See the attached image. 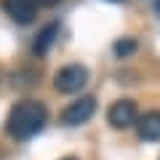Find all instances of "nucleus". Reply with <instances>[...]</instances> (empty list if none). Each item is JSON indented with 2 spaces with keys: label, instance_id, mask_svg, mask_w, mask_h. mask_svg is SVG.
Segmentation results:
<instances>
[{
  "label": "nucleus",
  "instance_id": "f257e3e1",
  "mask_svg": "<svg viewBox=\"0 0 160 160\" xmlns=\"http://www.w3.org/2000/svg\"><path fill=\"white\" fill-rule=\"evenodd\" d=\"M48 123V109L43 102L38 99H24L19 102L16 107L8 112V120H6V128L13 139H29L35 133H40Z\"/></svg>",
  "mask_w": 160,
  "mask_h": 160
},
{
  "label": "nucleus",
  "instance_id": "f03ea898",
  "mask_svg": "<svg viewBox=\"0 0 160 160\" xmlns=\"http://www.w3.org/2000/svg\"><path fill=\"white\" fill-rule=\"evenodd\" d=\"M86 83H88V69L83 64H67L64 69L56 72V80H53L59 93H78L86 88Z\"/></svg>",
  "mask_w": 160,
  "mask_h": 160
},
{
  "label": "nucleus",
  "instance_id": "7ed1b4c3",
  "mask_svg": "<svg viewBox=\"0 0 160 160\" xmlns=\"http://www.w3.org/2000/svg\"><path fill=\"white\" fill-rule=\"evenodd\" d=\"M107 120H109V126L118 128V131H126V128L136 126V123H139L136 104H133L131 99H120V102H115L112 107L107 109Z\"/></svg>",
  "mask_w": 160,
  "mask_h": 160
},
{
  "label": "nucleus",
  "instance_id": "20e7f679",
  "mask_svg": "<svg viewBox=\"0 0 160 160\" xmlns=\"http://www.w3.org/2000/svg\"><path fill=\"white\" fill-rule=\"evenodd\" d=\"M93 112H96V99L93 96H80L78 102H72L62 112V123L64 126H80V123H88Z\"/></svg>",
  "mask_w": 160,
  "mask_h": 160
},
{
  "label": "nucleus",
  "instance_id": "39448f33",
  "mask_svg": "<svg viewBox=\"0 0 160 160\" xmlns=\"http://www.w3.org/2000/svg\"><path fill=\"white\" fill-rule=\"evenodd\" d=\"M3 11L16 24H32L38 13V3L35 0H3Z\"/></svg>",
  "mask_w": 160,
  "mask_h": 160
},
{
  "label": "nucleus",
  "instance_id": "423d86ee",
  "mask_svg": "<svg viewBox=\"0 0 160 160\" xmlns=\"http://www.w3.org/2000/svg\"><path fill=\"white\" fill-rule=\"evenodd\" d=\"M136 131L144 142H158L160 139V109H149L139 118L136 123Z\"/></svg>",
  "mask_w": 160,
  "mask_h": 160
},
{
  "label": "nucleus",
  "instance_id": "0eeeda50",
  "mask_svg": "<svg viewBox=\"0 0 160 160\" xmlns=\"http://www.w3.org/2000/svg\"><path fill=\"white\" fill-rule=\"evenodd\" d=\"M56 38H59V24H56V22H51L48 27L40 29V35H38V40H35L32 51H35V53H46L48 48L53 46V40H56Z\"/></svg>",
  "mask_w": 160,
  "mask_h": 160
},
{
  "label": "nucleus",
  "instance_id": "6e6552de",
  "mask_svg": "<svg viewBox=\"0 0 160 160\" xmlns=\"http://www.w3.org/2000/svg\"><path fill=\"white\" fill-rule=\"evenodd\" d=\"M112 51H115L118 59H126V56H131V53L136 51V40L133 38H123V40H118V43L112 46Z\"/></svg>",
  "mask_w": 160,
  "mask_h": 160
},
{
  "label": "nucleus",
  "instance_id": "1a4fd4ad",
  "mask_svg": "<svg viewBox=\"0 0 160 160\" xmlns=\"http://www.w3.org/2000/svg\"><path fill=\"white\" fill-rule=\"evenodd\" d=\"M38 6H43V8H53V6H59L62 0H35Z\"/></svg>",
  "mask_w": 160,
  "mask_h": 160
},
{
  "label": "nucleus",
  "instance_id": "9d476101",
  "mask_svg": "<svg viewBox=\"0 0 160 160\" xmlns=\"http://www.w3.org/2000/svg\"><path fill=\"white\" fill-rule=\"evenodd\" d=\"M155 11H158V16H160V0H155Z\"/></svg>",
  "mask_w": 160,
  "mask_h": 160
},
{
  "label": "nucleus",
  "instance_id": "9b49d317",
  "mask_svg": "<svg viewBox=\"0 0 160 160\" xmlns=\"http://www.w3.org/2000/svg\"><path fill=\"white\" fill-rule=\"evenodd\" d=\"M107 3H123V0H107Z\"/></svg>",
  "mask_w": 160,
  "mask_h": 160
},
{
  "label": "nucleus",
  "instance_id": "f8f14e48",
  "mask_svg": "<svg viewBox=\"0 0 160 160\" xmlns=\"http://www.w3.org/2000/svg\"><path fill=\"white\" fill-rule=\"evenodd\" d=\"M64 160H78V158H64Z\"/></svg>",
  "mask_w": 160,
  "mask_h": 160
}]
</instances>
